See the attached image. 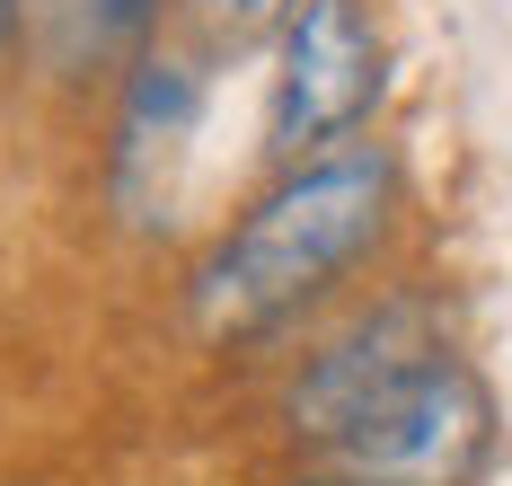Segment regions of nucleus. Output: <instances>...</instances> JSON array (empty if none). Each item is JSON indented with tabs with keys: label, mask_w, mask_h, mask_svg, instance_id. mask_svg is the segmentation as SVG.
<instances>
[{
	"label": "nucleus",
	"mask_w": 512,
	"mask_h": 486,
	"mask_svg": "<svg viewBox=\"0 0 512 486\" xmlns=\"http://www.w3.org/2000/svg\"><path fill=\"white\" fill-rule=\"evenodd\" d=\"M283 425L327 469L371 486H468L495 451L486 380L415 301H389L318 345L283 389Z\"/></svg>",
	"instance_id": "nucleus-1"
},
{
	"label": "nucleus",
	"mask_w": 512,
	"mask_h": 486,
	"mask_svg": "<svg viewBox=\"0 0 512 486\" xmlns=\"http://www.w3.org/2000/svg\"><path fill=\"white\" fill-rule=\"evenodd\" d=\"M398 221V160L389 142H336L292 160L248 213L212 239L186 274V319L204 345H256L327 301Z\"/></svg>",
	"instance_id": "nucleus-2"
},
{
	"label": "nucleus",
	"mask_w": 512,
	"mask_h": 486,
	"mask_svg": "<svg viewBox=\"0 0 512 486\" xmlns=\"http://www.w3.org/2000/svg\"><path fill=\"white\" fill-rule=\"evenodd\" d=\"M389 89V45L371 0H292L274 27V80H265V160L292 168L336 142H362V124Z\"/></svg>",
	"instance_id": "nucleus-3"
},
{
	"label": "nucleus",
	"mask_w": 512,
	"mask_h": 486,
	"mask_svg": "<svg viewBox=\"0 0 512 486\" xmlns=\"http://www.w3.org/2000/svg\"><path fill=\"white\" fill-rule=\"evenodd\" d=\"M204 115V62L186 45H142L115 98V142H106V195L133 230H159L177 204V168Z\"/></svg>",
	"instance_id": "nucleus-4"
},
{
	"label": "nucleus",
	"mask_w": 512,
	"mask_h": 486,
	"mask_svg": "<svg viewBox=\"0 0 512 486\" xmlns=\"http://www.w3.org/2000/svg\"><path fill=\"white\" fill-rule=\"evenodd\" d=\"M151 27H159V0H18V36L62 80H89L106 62L142 54Z\"/></svg>",
	"instance_id": "nucleus-5"
},
{
	"label": "nucleus",
	"mask_w": 512,
	"mask_h": 486,
	"mask_svg": "<svg viewBox=\"0 0 512 486\" xmlns=\"http://www.w3.org/2000/svg\"><path fill=\"white\" fill-rule=\"evenodd\" d=\"M177 9L195 18L204 45H256V36H274L292 18V0H177Z\"/></svg>",
	"instance_id": "nucleus-6"
},
{
	"label": "nucleus",
	"mask_w": 512,
	"mask_h": 486,
	"mask_svg": "<svg viewBox=\"0 0 512 486\" xmlns=\"http://www.w3.org/2000/svg\"><path fill=\"white\" fill-rule=\"evenodd\" d=\"M283 486H371V478H345V469H318V478H283Z\"/></svg>",
	"instance_id": "nucleus-7"
},
{
	"label": "nucleus",
	"mask_w": 512,
	"mask_h": 486,
	"mask_svg": "<svg viewBox=\"0 0 512 486\" xmlns=\"http://www.w3.org/2000/svg\"><path fill=\"white\" fill-rule=\"evenodd\" d=\"M9 36H18V0H0V45H9Z\"/></svg>",
	"instance_id": "nucleus-8"
}]
</instances>
